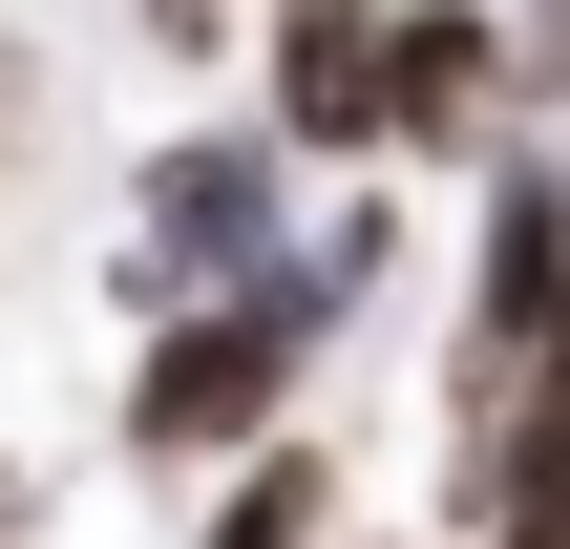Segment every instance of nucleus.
<instances>
[{"label": "nucleus", "instance_id": "7ed1b4c3", "mask_svg": "<svg viewBox=\"0 0 570 549\" xmlns=\"http://www.w3.org/2000/svg\"><path fill=\"white\" fill-rule=\"evenodd\" d=\"M275 127H296V148H381V127H402V21L275 0Z\"/></svg>", "mask_w": 570, "mask_h": 549}, {"label": "nucleus", "instance_id": "423d86ee", "mask_svg": "<svg viewBox=\"0 0 570 549\" xmlns=\"http://www.w3.org/2000/svg\"><path fill=\"white\" fill-rule=\"evenodd\" d=\"M465 106H487V21L423 0V21H402V127H465Z\"/></svg>", "mask_w": 570, "mask_h": 549}, {"label": "nucleus", "instance_id": "f03ea898", "mask_svg": "<svg viewBox=\"0 0 570 549\" xmlns=\"http://www.w3.org/2000/svg\"><path fill=\"white\" fill-rule=\"evenodd\" d=\"M148 275H233V296H275V148H254V127L148 148Z\"/></svg>", "mask_w": 570, "mask_h": 549}, {"label": "nucleus", "instance_id": "6e6552de", "mask_svg": "<svg viewBox=\"0 0 570 549\" xmlns=\"http://www.w3.org/2000/svg\"><path fill=\"white\" fill-rule=\"evenodd\" d=\"M0 529H21V487H0Z\"/></svg>", "mask_w": 570, "mask_h": 549}, {"label": "nucleus", "instance_id": "0eeeda50", "mask_svg": "<svg viewBox=\"0 0 570 549\" xmlns=\"http://www.w3.org/2000/svg\"><path fill=\"white\" fill-rule=\"evenodd\" d=\"M148 42H169V63H212V42H233V0H148Z\"/></svg>", "mask_w": 570, "mask_h": 549}, {"label": "nucleus", "instance_id": "f257e3e1", "mask_svg": "<svg viewBox=\"0 0 570 549\" xmlns=\"http://www.w3.org/2000/svg\"><path fill=\"white\" fill-rule=\"evenodd\" d=\"M296 317H317L296 275H275V296H233V317H169V339H148V381H127V444H148V465L254 444V423L296 402Z\"/></svg>", "mask_w": 570, "mask_h": 549}, {"label": "nucleus", "instance_id": "20e7f679", "mask_svg": "<svg viewBox=\"0 0 570 549\" xmlns=\"http://www.w3.org/2000/svg\"><path fill=\"white\" fill-rule=\"evenodd\" d=\"M529 339H570V190L487 212V360H529Z\"/></svg>", "mask_w": 570, "mask_h": 549}, {"label": "nucleus", "instance_id": "39448f33", "mask_svg": "<svg viewBox=\"0 0 570 549\" xmlns=\"http://www.w3.org/2000/svg\"><path fill=\"white\" fill-rule=\"evenodd\" d=\"M317 508H338V487H317V444H254V465L212 487V529H190V549H317Z\"/></svg>", "mask_w": 570, "mask_h": 549}]
</instances>
